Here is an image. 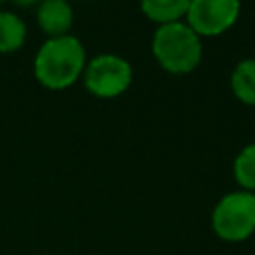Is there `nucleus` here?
Instances as JSON below:
<instances>
[{
    "mask_svg": "<svg viewBox=\"0 0 255 255\" xmlns=\"http://www.w3.org/2000/svg\"><path fill=\"white\" fill-rule=\"evenodd\" d=\"M86 64L80 38L72 34L48 38L34 56V78L46 90H66L82 78Z\"/></svg>",
    "mask_w": 255,
    "mask_h": 255,
    "instance_id": "obj_1",
    "label": "nucleus"
},
{
    "mask_svg": "<svg viewBox=\"0 0 255 255\" xmlns=\"http://www.w3.org/2000/svg\"><path fill=\"white\" fill-rule=\"evenodd\" d=\"M151 54L161 70L183 76L193 72L203 58L201 38L183 22L161 24L151 36Z\"/></svg>",
    "mask_w": 255,
    "mask_h": 255,
    "instance_id": "obj_2",
    "label": "nucleus"
},
{
    "mask_svg": "<svg viewBox=\"0 0 255 255\" xmlns=\"http://www.w3.org/2000/svg\"><path fill=\"white\" fill-rule=\"evenodd\" d=\"M211 229L223 241H245L255 231V197L251 191L225 193L211 211Z\"/></svg>",
    "mask_w": 255,
    "mask_h": 255,
    "instance_id": "obj_3",
    "label": "nucleus"
},
{
    "mask_svg": "<svg viewBox=\"0 0 255 255\" xmlns=\"http://www.w3.org/2000/svg\"><path fill=\"white\" fill-rule=\"evenodd\" d=\"M84 88L100 98V100H114L128 92L133 80L131 64L118 56V54H98L88 60L84 74Z\"/></svg>",
    "mask_w": 255,
    "mask_h": 255,
    "instance_id": "obj_4",
    "label": "nucleus"
},
{
    "mask_svg": "<svg viewBox=\"0 0 255 255\" xmlns=\"http://www.w3.org/2000/svg\"><path fill=\"white\" fill-rule=\"evenodd\" d=\"M239 12L241 0H191L185 24L199 38L221 36L237 22Z\"/></svg>",
    "mask_w": 255,
    "mask_h": 255,
    "instance_id": "obj_5",
    "label": "nucleus"
},
{
    "mask_svg": "<svg viewBox=\"0 0 255 255\" xmlns=\"http://www.w3.org/2000/svg\"><path fill=\"white\" fill-rule=\"evenodd\" d=\"M36 22L48 38L66 36L74 24V8L68 0H42L36 10Z\"/></svg>",
    "mask_w": 255,
    "mask_h": 255,
    "instance_id": "obj_6",
    "label": "nucleus"
},
{
    "mask_svg": "<svg viewBox=\"0 0 255 255\" xmlns=\"http://www.w3.org/2000/svg\"><path fill=\"white\" fill-rule=\"evenodd\" d=\"M191 0H139L143 16L157 26L183 20Z\"/></svg>",
    "mask_w": 255,
    "mask_h": 255,
    "instance_id": "obj_7",
    "label": "nucleus"
},
{
    "mask_svg": "<svg viewBox=\"0 0 255 255\" xmlns=\"http://www.w3.org/2000/svg\"><path fill=\"white\" fill-rule=\"evenodd\" d=\"M229 86L241 104L255 108V58H245L235 64L229 76Z\"/></svg>",
    "mask_w": 255,
    "mask_h": 255,
    "instance_id": "obj_8",
    "label": "nucleus"
},
{
    "mask_svg": "<svg viewBox=\"0 0 255 255\" xmlns=\"http://www.w3.org/2000/svg\"><path fill=\"white\" fill-rule=\"evenodd\" d=\"M28 36L26 22L8 10H0V54L18 52Z\"/></svg>",
    "mask_w": 255,
    "mask_h": 255,
    "instance_id": "obj_9",
    "label": "nucleus"
},
{
    "mask_svg": "<svg viewBox=\"0 0 255 255\" xmlns=\"http://www.w3.org/2000/svg\"><path fill=\"white\" fill-rule=\"evenodd\" d=\"M233 175L243 191H255V141L237 153L233 161Z\"/></svg>",
    "mask_w": 255,
    "mask_h": 255,
    "instance_id": "obj_10",
    "label": "nucleus"
},
{
    "mask_svg": "<svg viewBox=\"0 0 255 255\" xmlns=\"http://www.w3.org/2000/svg\"><path fill=\"white\" fill-rule=\"evenodd\" d=\"M14 4H18V6H32V4H36V2H40V0H12Z\"/></svg>",
    "mask_w": 255,
    "mask_h": 255,
    "instance_id": "obj_11",
    "label": "nucleus"
},
{
    "mask_svg": "<svg viewBox=\"0 0 255 255\" xmlns=\"http://www.w3.org/2000/svg\"><path fill=\"white\" fill-rule=\"evenodd\" d=\"M2 2H6V0H0V4H2Z\"/></svg>",
    "mask_w": 255,
    "mask_h": 255,
    "instance_id": "obj_12",
    "label": "nucleus"
},
{
    "mask_svg": "<svg viewBox=\"0 0 255 255\" xmlns=\"http://www.w3.org/2000/svg\"><path fill=\"white\" fill-rule=\"evenodd\" d=\"M253 197H255V191H253Z\"/></svg>",
    "mask_w": 255,
    "mask_h": 255,
    "instance_id": "obj_13",
    "label": "nucleus"
}]
</instances>
